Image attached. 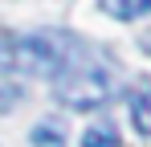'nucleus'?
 Wrapping results in <instances>:
<instances>
[{
  "mask_svg": "<svg viewBox=\"0 0 151 147\" xmlns=\"http://www.w3.org/2000/svg\"><path fill=\"white\" fill-rule=\"evenodd\" d=\"M29 143L33 147H65V127L45 119V122H37V127L29 131Z\"/></svg>",
  "mask_w": 151,
  "mask_h": 147,
  "instance_id": "nucleus-5",
  "label": "nucleus"
},
{
  "mask_svg": "<svg viewBox=\"0 0 151 147\" xmlns=\"http://www.w3.org/2000/svg\"><path fill=\"white\" fill-rule=\"evenodd\" d=\"M114 94V82L102 66H78L70 61L65 70L57 74V86H53V98L70 110H94V106H106Z\"/></svg>",
  "mask_w": 151,
  "mask_h": 147,
  "instance_id": "nucleus-2",
  "label": "nucleus"
},
{
  "mask_svg": "<svg viewBox=\"0 0 151 147\" xmlns=\"http://www.w3.org/2000/svg\"><path fill=\"white\" fill-rule=\"evenodd\" d=\"M82 147H119V131L110 122H90L82 135Z\"/></svg>",
  "mask_w": 151,
  "mask_h": 147,
  "instance_id": "nucleus-6",
  "label": "nucleus"
},
{
  "mask_svg": "<svg viewBox=\"0 0 151 147\" xmlns=\"http://www.w3.org/2000/svg\"><path fill=\"white\" fill-rule=\"evenodd\" d=\"M131 122L139 135H151V82H143L131 94Z\"/></svg>",
  "mask_w": 151,
  "mask_h": 147,
  "instance_id": "nucleus-3",
  "label": "nucleus"
},
{
  "mask_svg": "<svg viewBox=\"0 0 151 147\" xmlns=\"http://www.w3.org/2000/svg\"><path fill=\"white\" fill-rule=\"evenodd\" d=\"M98 8L114 21H139L151 12V0H98Z\"/></svg>",
  "mask_w": 151,
  "mask_h": 147,
  "instance_id": "nucleus-4",
  "label": "nucleus"
},
{
  "mask_svg": "<svg viewBox=\"0 0 151 147\" xmlns=\"http://www.w3.org/2000/svg\"><path fill=\"white\" fill-rule=\"evenodd\" d=\"M78 49V37L53 33V29H33V33H8L0 41V70L21 74V78H57Z\"/></svg>",
  "mask_w": 151,
  "mask_h": 147,
  "instance_id": "nucleus-1",
  "label": "nucleus"
}]
</instances>
